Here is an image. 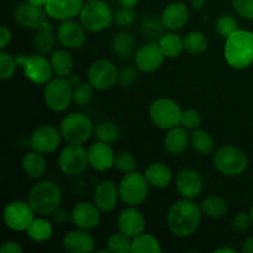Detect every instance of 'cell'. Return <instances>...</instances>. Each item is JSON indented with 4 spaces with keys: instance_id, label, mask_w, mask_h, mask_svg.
<instances>
[{
    "instance_id": "d6a6232c",
    "label": "cell",
    "mask_w": 253,
    "mask_h": 253,
    "mask_svg": "<svg viewBox=\"0 0 253 253\" xmlns=\"http://www.w3.org/2000/svg\"><path fill=\"white\" fill-rule=\"evenodd\" d=\"M51 64L53 73L58 77H69L73 72L74 61L72 58L71 53L67 52L66 49H57L52 53L51 56Z\"/></svg>"
},
{
    "instance_id": "f5cc1de1",
    "label": "cell",
    "mask_w": 253,
    "mask_h": 253,
    "mask_svg": "<svg viewBox=\"0 0 253 253\" xmlns=\"http://www.w3.org/2000/svg\"><path fill=\"white\" fill-rule=\"evenodd\" d=\"M11 41V31L6 26L0 27V48L5 49Z\"/></svg>"
},
{
    "instance_id": "f546056e",
    "label": "cell",
    "mask_w": 253,
    "mask_h": 253,
    "mask_svg": "<svg viewBox=\"0 0 253 253\" xmlns=\"http://www.w3.org/2000/svg\"><path fill=\"white\" fill-rule=\"evenodd\" d=\"M165 29L166 26L162 21V17H158L157 15H147L140 22L141 36L148 42L157 43L161 37L166 34Z\"/></svg>"
},
{
    "instance_id": "8fae6325",
    "label": "cell",
    "mask_w": 253,
    "mask_h": 253,
    "mask_svg": "<svg viewBox=\"0 0 253 253\" xmlns=\"http://www.w3.org/2000/svg\"><path fill=\"white\" fill-rule=\"evenodd\" d=\"M88 166V150L82 145L69 143L61 151L58 156L59 169L67 175L81 174L86 169Z\"/></svg>"
},
{
    "instance_id": "9c48e42d",
    "label": "cell",
    "mask_w": 253,
    "mask_h": 253,
    "mask_svg": "<svg viewBox=\"0 0 253 253\" xmlns=\"http://www.w3.org/2000/svg\"><path fill=\"white\" fill-rule=\"evenodd\" d=\"M182 109L173 99L158 98L150 105L151 121L162 130H170L175 126L180 125L182 119Z\"/></svg>"
},
{
    "instance_id": "60d3db41",
    "label": "cell",
    "mask_w": 253,
    "mask_h": 253,
    "mask_svg": "<svg viewBox=\"0 0 253 253\" xmlns=\"http://www.w3.org/2000/svg\"><path fill=\"white\" fill-rule=\"evenodd\" d=\"M215 29H216L217 34L222 37H229L230 35L234 34L235 31L239 30V22L235 19L232 15L224 14L221 16H219V19L216 20V24H215Z\"/></svg>"
},
{
    "instance_id": "44dd1931",
    "label": "cell",
    "mask_w": 253,
    "mask_h": 253,
    "mask_svg": "<svg viewBox=\"0 0 253 253\" xmlns=\"http://www.w3.org/2000/svg\"><path fill=\"white\" fill-rule=\"evenodd\" d=\"M118 227L119 231L133 239V237L138 236L145 231V217L140 210L136 209V207H128L127 209L123 210L119 215Z\"/></svg>"
},
{
    "instance_id": "db71d44e",
    "label": "cell",
    "mask_w": 253,
    "mask_h": 253,
    "mask_svg": "<svg viewBox=\"0 0 253 253\" xmlns=\"http://www.w3.org/2000/svg\"><path fill=\"white\" fill-rule=\"evenodd\" d=\"M242 252L244 253H253V236L247 237L242 245Z\"/></svg>"
},
{
    "instance_id": "9f6ffc18",
    "label": "cell",
    "mask_w": 253,
    "mask_h": 253,
    "mask_svg": "<svg viewBox=\"0 0 253 253\" xmlns=\"http://www.w3.org/2000/svg\"><path fill=\"white\" fill-rule=\"evenodd\" d=\"M207 0H190V5H192L193 9L200 10L205 5Z\"/></svg>"
},
{
    "instance_id": "6da1fadb",
    "label": "cell",
    "mask_w": 253,
    "mask_h": 253,
    "mask_svg": "<svg viewBox=\"0 0 253 253\" xmlns=\"http://www.w3.org/2000/svg\"><path fill=\"white\" fill-rule=\"evenodd\" d=\"M203 210L193 199H183L173 203L167 212V227L174 236L188 237L194 234L202 221Z\"/></svg>"
},
{
    "instance_id": "ac0fdd59",
    "label": "cell",
    "mask_w": 253,
    "mask_h": 253,
    "mask_svg": "<svg viewBox=\"0 0 253 253\" xmlns=\"http://www.w3.org/2000/svg\"><path fill=\"white\" fill-rule=\"evenodd\" d=\"M100 210L95 204L88 202L78 203L71 211V221L77 229L93 230L100 224Z\"/></svg>"
},
{
    "instance_id": "ab89813d",
    "label": "cell",
    "mask_w": 253,
    "mask_h": 253,
    "mask_svg": "<svg viewBox=\"0 0 253 253\" xmlns=\"http://www.w3.org/2000/svg\"><path fill=\"white\" fill-rule=\"evenodd\" d=\"M131 245L132 239L126 236L123 232H116L113 234L106 241V247L110 252L114 253H128L131 252Z\"/></svg>"
},
{
    "instance_id": "816d5d0a",
    "label": "cell",
    "mask_w": 253,
    "mask_h": 253,
    "mask_svg": "<svg viewBox=\"0 0 253 253\" xmlns=\"http://www.w3.org/2000/svg\"><path fill=\"white\" fill-rule=\"evenodd\" d=\"M0 252L1 253H21L24 252V249L15 241H6L2 242L0 246Z\"/></svg>"
},
{
    "instance_id": "4fadbf2b",
    "label": "cell",
    "mask_w": 253,
    "mask_h": 253,
    "mask_svg": "<svg viewBox=\"0 0 253 253\" xmlns=\"http://www.w3.org/2000/svg\"><path fill=\"white\" fill-rule=\"evenodd\" d=\"M35 214L36 212L29 203L14 200L4 209L5 225L14 231H26L27 227L34 221Z\"/></svg>"
},
{
    "instance_id": "680465c9",
    "label": "cell",
    "mask_w": 253,
    "mask_h": 253,
    "mask_svg": "<svg viewBox=\"0 0 253 253\" xmlns=\"http://www.w3.org/2000/svg\"><path fill=\"white\" fill-rule=\"evenodd\" d=\"M215 253H236L237 251L235 249H231V247H220V249H216L214 251Z\"/></svg>"
},
{
    "instance_id": "681fc988",
    "label": "cell",
    "mask_w": 253,
    "mask_h": 253,
    "mask_svg": "<svg viewBox=\"0 0 253 253\" xmlns=\"http://www.w3.org/2000/svg\"><path fill=\"white\" fill-rule=\"evenodd\" d=\"M231 2L239 16L253 20V0H231Z\"/></svg>"
},
{
    "instance_id": "bcb514c9",
    "label": "cell",
    "mask_w": 253,
    "mask_h": 253,
    "mask_svg": "<svg viewBox=\"0 0 253 253\" xmlns=\"http://www.w3.org/2000/svg\"><path fill=\"white\" fill-rule=\"evenodd\" d=\"M138 72L140 69L137 68L136 66H126L124 67L123 69L119 73V79L118 83L121 88H131L133 85L136 81L138 78Z\"/></svg>"
},
{
    "instance_id": "484cf974",
    "label": "cell",
    "mask_w": 253,
    "mask_h": 253,
    "mask_svg": "<svg viewBox=\"0 0 253 253\" xmlns=\"http://www.w3.org/2000/svg\"><path fill=\"white\" fill-rule=\"evenodd\" d=\"M190 145V133L182 125L175 126L167 131L163 140V147L168 155L178 156L185 152L188 146Z\"/></svg>"
},
{
    "instance_id": "5b68a950",
    "label": "cell",
    "mask_w": 253,
    "mask_h": 253,
    "mask_svg": "<svg viewBox=\"0 0 253 253\" xmlns=\"http://www.w3.org/2000/svg\"><path fill=\"white\" fill-rule=\"evenodd\" d=\"M79 21L86 31L100 32L108 29L114 21V14L108 2L91 0L84 2L79 14Z\"/></svg>"
},
{
    "instance_id": "ffe728a7",
    "label": "cell",
    "mask_w": 253,
    "mask_h": 253,
    "mask_svg": "<svg viewBox=\"0 0 253 253\" xmlns=\"http://www.w3.org/2000/svg\"><path fill=\"white\" fill-rule=\"evenodd\" d=\"M94 204L99 208L101 212H110L118 205L119 187L111 180H101L94 189Z\"/></svg>"
},
{
    "instance_id": "9a60e30c",
    "label": "cell",
    "mask_w": 253,
    "mask_h": 253,
    "mask_svg": "<svg viewBox=\"0 0 253 253\" xmlns=\"http://www.w3.org/2000/svg\"><path fill=\"white\" fill-rule=\"evenodd\" d=\"M47 17L48 14L46 7L42 5L32 4L27 0L20 2L14 11L15 21L25 29H40L44 22L48 21Z\"/></svg>"
},
{
    "instance_id": "6f0895ef",
    "label": "cell",
    "mask_w": 253,
    "mask_h": 253,
    "mask_svg": "<svg viewBox=\"0 0 253 253\" xmlns=\"http://www.w3.org/2000/svg\"><path fill=\"white\" fill-rule=\"evenodd\" d=\"M121 5L124 6H130V7H135L136 5L138 4V0H119Z\"/></svg>"
},
{
    "instance_id": "603a6c76",
    "label": "cell",
    "mask_w": 253,
    "mask_h": 253,
    "mask_svg": "<svg viewBox=\"0 0 253 253\" xmlns=\"http://www.w3.org/2000/svg\"><path fill=\"white\" fill-rule=\"evenodd\" d=\"M115 156L109 143L98 141L93 143L88 150L89 166L98 172H106L114 167Z\"/></svg>"
},
{
    "instance_id": "52a82bcc",
    "label": "cell",
    "mask_w": 253,
    "mask_h": 253,
    "mask_svg": "<svg viewBox=\"0 0 253 253\" xmlns=\"http://www.w3.org/2000/svg\"><path fill=\"white\" fill-rule=\"evenodd\" d=\"M148 184L145 174L136 170L125 173L119 183V195L123 203L128 207H138L142 204L148 195Z\"/></svg>"
},
{
    "instance_id": "4dcf8cb0",
    "label": "cell",
    "mask_w": 253,
    "mask_h": 253,
    "mask_svg": "<svg viewBox=\"0 0 253 253\" xmlns=\"http://www.w3.org/2000/svg\"><path fill=\"white\" fill-rule=\"evenodd\" d=\"M21 166L27 177L32 178V179H39L46 172V161H44V157L42 156V153L34 150L31 152H27L22 157Z\"/></svg>"
},
{
    "instance_id": "c3c4849f",
    "label": "cell",
    "mask_w": 253,
    "mask_h": 253,
    "mask_svg": "<svg viewBox=\"0 0 253 253\" xmlns=\"http://www.w3.org/2000/svg\"><path fill=\"white\" fill-rule=\"evenodd\" d=\"M253 220L250 215V212H239L237 215H235L234 219L231 221V226L234 229V231L240 232H246L247 230H250V227L252 226Z\"/></svg>"
},
{
    "instance_id": "d4e9b609",
    "label": "cell",
    "mask_w": 253,
    "mask_h": 253,
    "mask_svg": "<svg viewBox=\"0 0 253 253\" xmlns=\"http://www.w3.org/2000/svg\"><path fill=\"white\" fill-rule=\"evenodd\" d=\"M189 15V9L184 2L173 1L163 9L161 17L166 29L170 31H178L188 24Z\"/></svg>"
},
{
    "instance_id": "e0dca14e",
    "label": "cell",
    "mask_w": 253,
    "mask_h": 253,
    "mask_svg": "<svg viewBox=\"0 0 253 253\" xmlns=\"http://www.w3.org/2000/svg\"><path fill=\"white\" fill-rule=\"evenodd\" d=\"M166 56L163 54L160 44L156 42H148L137 49L135 54V66L140 69V72L152 73L161 68L165 63Z\"/></svg>"
},
{
    "instance_id": "277c9868",
    "label": "cell",
    "mask_w": 253,
    "mask_h": 253,
    "mask_svg": "<svg viewBox=\"0 0 253 253\" xmlns=\"http://www.w3.org/2000/svg\"><path fill=\"white\" fill-rule=\"evenodd\" d=\"M212 161L217 172L226 177L241 175L249 167V157L245 151L231 145L217 148Z\"/></svg>"
},
{
    "instance_id": "ba28073f",
    "label": "cell",
    "mask_w": 253,
    "mask_h": 253,
    "mask_svg": "<svg viewBox=\"0 0 253 253\" xmlns=\"http://www.w3.org/2000/svg\"><path fill=\"white\" fill-rule=\"evenodd\" d=\"M43 100L52 111L67 110L73 101V86L64 77H57L44 84Z\"/></svg>"
},
{
    "instance_id": "91938a15",
    "label": "cell",
    "mask_w": 253,
    "mask_h": 253,
    "mask_svg": "<svg viewBox=\"0 0 253 253\" xmlns=\"http://www.w3.org/2000/svg\"><path fill=\"white\" fill-rule=\"evenodd\" d=\"M27 1L32 2V4H36V5H42V6H44V5L47 4V1H48V0H27Z\"/></svg>"
},
{
    "instance_id": "2e32d148",
    "label": "cell",
    "mask_w": 253,
    "mask_h": 253,
    "mask_svg": "<svg viewBox=\"0 0 253 253\" xmlns=\"http://www.w3.org/2000/svg\"><path fill=\"white\" fill-rule=\"evenodd\" d=\"M56 36L59 43L69 49L81 48L85 43V29L81 21L77 22L72 20H66L58 25L56 30Z\"/></svg>"
},
{
    "instance_id": "4316f807",
    "label": "cell",
    "mask_w": 253,
    "mask_h": 253,
    "mask_svg": "<svg viewBox=\"0 0 253 253\" xmlns=\"http://www.w3.org/2000/svg\"><path fill=\"white\" fill-rule=\"evenodd\" d=\"M111 48L113 52L121 59L135 58L137 52V40L132 32L127 30H121L116 32L111 40Z\"/></svg>"
},
{
    "instance_id": "74e56055",
    "label": "cell",
    "mask_w": 253,
    "mask_h": 253,
    "mask_svg": "<svg viewBox=\"0 0 253 253\" xmlns=\"http://www.w3.org/2000/svg\"><path fill=\"white\" fill-rule=\"evenodd\" d=\"M160 241L151 234H140L133 237L131 245L132 253H161L162 252Z\"/></svg>"
},
{
    "instance_id": "b9f144b4",
    "label": "cell",
    "mask_w": 253,
    "mask_h": 253,
    "mask_svg": "<svg viewBox=\"0 0 253 253\" xmlns=\"http://www.w3.org/2000/svg\"><path fill=\"white\" fill-rule=\"evenodd\" d=\"M94 86L90 83H81L73 88V101L79 106H85L94 98Z\"/></svg>"
},
{
    "instance_id": "30bf717a",
    "label": "cell",
    "mask_w": 253,
    "mask_h": 253,
    "mask_svg": "<svg viewBox=\"0 0 253 253\" xmlns=\"http://www.w3.org/2000/svg\"><path fill=\"white\" fill-rule=\"evenodd\" d=\"M17 64L24 71L25 77L35 84H46L53 76L51 61L43 54H25L19 53L15 56Z\"/></svg>"
},
{
    "instance_id": "836d02e7",
    "label": "cell",
    "mask_w": 253,
    "mask_h": 253,
    "mask_svg": "<svg viewBox=\"0 0 253 253\" xmlns=\"http://www.w3.org/2000/svg\"><path fill=\"white\" fill-rule=\"evenodd\" d=\"M26 235L30 240L35 242H46L53 235V226L48 220L43 217H35L34 221L31 222L26 230Z\"/></svg>"
},
{
    "instance_id": "f6af8a7d",
    "label": "cell",
    "mask_w": 253,
    "mask_h": 253,
    "mask_svg": "<svg viewBox=\"0 0 253 253\" xmlns=\"http://www.w3.org/2000/svg\"><path fill=\"white\" fill-rule=\"evenodd\" d=\"M114 167L123 173H130L136 169V160L131 153L120 152L115 156Z\"/></svg>"
},
{
    "instance_id": "5bb4252c",
    "label": "cell",
    "mask_w": 253,
    "mask_h": 253,
    "mask_svg": "<svg viewBox=\"0 0 253 253\" xmlns=\"http://www.w3.org/2000/svg\"><path fill=\"white\" fill-rule=\"evenodd\" d=\"M62 138L61 130L53 125H40L30 136V146L34 151L46 155L54 152L59 147Z\"/></svg>"
},
{
    "instance_id": "8992f818",
    "label": "cell",
    "mask_w": 253,
    "mask_h": 253,
    "mask_svg": "<svg viewBox=\"0 0 253 253\" xmlns=\"http://www.w3.org/2000/svg\"><path fill=\"white\" fill-rule=\"evenodd\" d=\"M59 130L67 143L83 145L93 135L94 125L91 119L83 113H71L63 118Z\"/></svg>"
},
{
    "instance_id": "94428289",
    "label": "cell",
    "mask_w": 253,
    "mask_h": 253,
    "mask_svg": "<svg viewBox=\"0 0 253 253\" xmlns=\"http://www.w3.org/2000/svg\"><path fill=\"white\" fill-rule=\"evenodd\" d=\"M250 215H251V217H252V220H253V204H252V207L250 208Z\"/></svg>"
},
{
    "instance_id": "d6986e66",
    "label": "cell",
    "mask_w": 253,
    "mask_h": 253,
    "mask_svg": "<svg viewBox=\"0 0 253 253\" xmlns=\"http://www.w3.org/2000/svg\"><path fill=\"white\" fill-rule=\"evenodd\" d=\"M203 178L199 172L192 168H185L175 178V189L182 198L194 199L203 190Z\"/></svg>"
},
{
    "instance_id": "7c38bea8",
    "label": "cell",
    "mask_w": 253,
    "mask_h": 253,
    "mask_svg": "<svg viewBox=\"0 0 253 253\" xmlns=\"http://www.w3.org/2000/svg\"><path fill=\"white\" fill-rule=\"evenodd\" d=\"M119 79V71L109 59H96L88 69V81L95 90H109Z\"/></svg>"
},
{
    "instance_id": "11a10c76",
    "label": "cell",
    "mask_w": 253,
    "mask_h": 253,
    "mask_svg": "<svg viewBox=\"0 0 253 253\" xmlns=\"http://www.w3.org/2000/svg\"><path fill=\"white\" fill-rule=\"evenodd\" d=\"M67 79H68L69 84H71L73 88H76L77 85L81 84V78H79V76H77V74H71L69 77H67Z\"/></svg>"
},
{
    "instance_id": "1f68e13d",
    "label": "cell",
    "mask_w": 253,
    "mask_h": 253,
    "mask_svg": "<svg viewBox=\"0 0 253 253\" xmlns=\"http://www.w3.org/2000/svg\"><path fill=\"white\" fill-rule=\"evenodd\" d=\"M203 212L211 219H221L226 215L229 210V204L226 199L220 195H209L204 198L200 203Z\"/></svg>"
},
{
    "instance_id": "7dc6e473",
    "label": "cell",
    "mask_w": 253,
    "mask_h": 253,
    "mask_svg": "<svg viewBox=\"0 0 253 253\" xmlns=\"http://www.w3.org/2000/svg\"><path fill=\"white\" fill-rule=\"evenodd\" d=\"M180 125L187 130H195L202 125V115L195 109H184L182 111Z\"/></svg>"
},
{
    "instance_id": "e575fe53",
    "label": "cell",
    "mask_w": 253,
    "mask_h": 253,
    "mask_svg": "<svg viewBox=\"0 0 253 253\" xmlns=\"http://www.w3.org/2000/svg\"><path fill=\"white\" fill-rule=\"evenodd\" d=\"M190 146L194 148L195 152L202 156H209L214 152V140L208 131L203 128H195L190 133Z\"/></svg>"
},
{
    "instance_id": "ee69618b",
    "label": "cell",
    "mask_w": 253,
    "mask_h": 253,
    "mask_svg": "<svg viewBox=\"0 0 253 253\" xmlns=\"http://www.w3.org/2000/svg\"><path fill=\"white\" fill-rule=\"evenodd\" d=\"M137 19V12L133 7L130 6H124L121 5L119 9H116V11L114 12V22H115L118 26L126 27L131 26L133 22Z\"/></svg>"
},
{
    "instance_id": "7bdbcfd3",
    "label": "cell",
    "mask_w": 253,
    "mask_h": 253,
    "mask_svg": "<svg viewBox=\"0 0 253 253\" xmlns=\"http://www.w3.org/2000/svg\"><path fill=\"white\" fill-rule=\"evenodd\" d=\"M17 66L19 64H17L16 58L5 52L4 49H1V52H0V78L2 81L11 78L16 72Z\"/></svg>"
},
{
    "instance_id": "3957f363",
    "label": "cell",
    "mask_w": 253,
    "mask_h": 253,
    "mask_svg": "<svg viewBox=\"0 0 253 253\" xmlns=\"http://www.w3.org/2000/svg\"><path fill=\"white\" fill-rule=\"evenodd\" d=\"M27 203L41 216H49L62 203V190L51 180H41L30 189Z\"/></svg>"
},
{
    "instance_id": "6125c7cd",
    "label": "cell",
    "mask_w": 253,
    "mask_h": 253,
    "mask_svg": "<svg viewBox=\"0 0 253 253\" xmlns=\"http://www.w3.org/2000/svg\"><path fill=\"white\" fill-rule=\"evenodd\" d=\"M84 1H91V0H84Z\"/></svg>"
},
{
    "instance_id": "7a4b0ae2",
    "label": "cell",
    "mask_w": 253,
    "mask_h": 253,
    "mask_svg": "<svg viewBox=\"0 0 253 253\" xmlns=\"http://www.w3.org/2000/svg\"><path fill=\"white\" fill-rule=\"evenodd\" d=\"M224 57L231 68L246 69L253 64V32L237 30L226 37Z\"/></svg>"
},
{
    "instance_id": "f907efd6",
    "label": "cell",
    "mask_w": 253,
    "mask_h": 253,
    "mask_svg": "<svg viewBox=\"0 0 253 253\" xmlns=\"http://www.w3.org/2000/svg\"><path fill=\"white\" fill-rule=\"evenodd\" d=\"M52 220L56 222L57 225H66L67 222L71 220V212L67 211L63 208H58L57 210H54L51 214Z\"/></svg>"
},
{
    "instance_id": "7402d4cb",
    "label": "cell",
    "mask_w": 253,
    "mask_h": 253,
    "mask_svg": "<svg viewBox=\"0 0 253 253\" xmlns=\"http://www.w3.org/2000/svg\"><path fill=\"white\" fill-rule=\"evenodd\" d=\"M62 246L69 253H90L95 250V240L88 230L77 229L64 235Z\"/></svg>"
},
{
    "instance_id": "8d00e7d4",
    "label": "cell",
    "mask_w": 253,
    "mask_h": 253,
    "mask_svg": "<svg viewBox=\"0 0 253 253\" xmlns=\"http://www.w3.org/2000/svg\"><path fill=\"white\" fill-rule=\"evenodd\" d=\"M93 135L98 141L111 145L120 138V127L113 121L104 120L94 126Z\"/></svg>"
},
{
    "instance_id": "f35d334b",
    "label": "cell",
    "mask_w": 253,
    "mask_h": 253,
    "mask_svg": "<svg viewBox=\"0 0 253 253\" xmlns=\"http://www.w3.org/2000/svg\"><path fill=\"white\" fill-rule=\"evenodd\" d=\"M183 44H184V51L187 53L198 56L207 51L208 39L203 32L192 31L185 35V37L183 39Z\"/></svg>"
},
{
    "instance_id": "83f0119b",
    "label": "cell",
    "mask_w": 253,
    "mask_h": 253,
    "mask_svg": "<svg viewBox=\"0 0 253 253\" xmlns=\"http://www.w3.org/2000/svg\"><path fill=\"white\" fill-rule=\"evenodd\" d=\"M145 177L150 187L162 189L169 185L173 178V173L167 165L162 162L151 163L145 169Z\"/></svg>"
},
{
    "instance_id": "d590c367",
    "label": "cell",
    "mask_w": 253,
    "mask_h": 253,
    "mask_svg": "<svg viewBox=\"0 0 253 253\" xmlns=\"http://www.w3.org/2000/svg\"><path fill=\"white\" fill-rule=\"evenodd\" d=\"M160 48L162 49L166 58H175L184 51V44H183V39H180L179 35L174 32H168L165 34L161 40L158 41Z\"/></svg>"
},
{
    "instance_id": "f1b7e54d",
    "label": "cell",
    "mask_w": 253,
    "mask_h": 253,
    "mask_svg": "<svg viewBox=\"0 0 253 253\" xmlns=\"http://www.w3.org/2000/svg\"><path fill=\"white\" fill-rule=\"evenodd\" d=\"M54 44H56V37H54L53 27L51 22L47 21L40 29H37L36 35L32 40V48L36 51V53L44 56L53 51Z\"/></svg>"
},
{
    "instance_id": "cb8c5ba5",
    "label": "cell",
    "mask_w": 253,
    "mask_h": 253,
    "mask_svg": "<svg viewBox=\"0 0 253 253\" xmlns=\"http://www.w3.org/2000/svg\"><path fill=\"white\" fill-rule=\"evenodd\" d=\"M84 0H48L44 5L51 19L66 21L79 16Z\"/></svg>"
}]
</instances>
